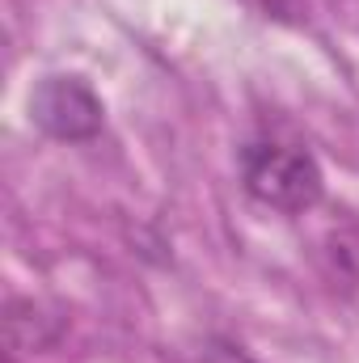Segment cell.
I'll return each mask as SVG.
<instances>
[{
  "mask_svg": "<svg viewBox=\"0 0 359 363\" xmlns=\"http://www.w3.org/2000/svg\"><path fill=\"white\" fill-rule=\"evenodd\" d=\"M30 118L51 140L85 144L101 131L106 110H101V97L89 89V81H81V77H47L30 93Z\"/></svg>",
  "mask_w": 359,
  "mask_h": 363,
  "instance_id": "obj_2",
  "label": "cell"
},
{
  "mask_svg": "<svg viewBox=\"0 0 359 363\" xmlns=\"http://www.w3.org/2000/svg\"><path fill=\"white\" fill-rule=\"evenodd\" d=\"M190 363H254L237 342H228V338H207L194 355H190Z\"/></svg>",
  "mask_w": 359,
  "mask_h": 363,
  "instance_id": "obj_3",
  "label": "cell"
},
{
  "mask_svg": "<svg viewBox=\"0 0 359 363\" xmlns=\"http://www.w3.org/2000/svg\"><path fill=\"white\" fill-rule=\"evenodd\" d=\"M241 182L254 203L279 216H304L326 194L317 157L304 144L287 140H250L241 148Z\"/></svg>",
  "mask_w": 359,
  "mask_h": 363,
  "instance_id": "obj_1",
  "label": "cell"
}]
</instances>
